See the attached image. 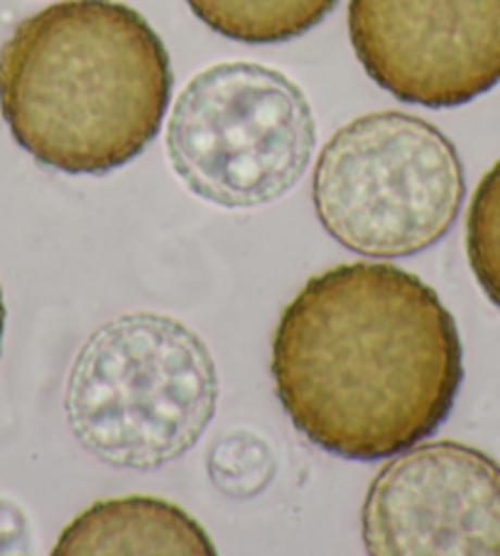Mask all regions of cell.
Masks as SVG:
<instances>
[{"label": "cell", "mask_w": 500, "mask_h": 556, "mask_svg": "<svg viewBox=\"0 0 500 556\" xmlns=\"http://www.w3.org/2000/svg\"><path fill=\"white\" fill-rule=\"evenodd\" d=\"M271 370L297 431L351 462L435 434L464 380L454 316L425 280L386 263L312 277L280 316Z\"/></svg>", "instance_id": "obj_1"}, {"label": "cell", "mask_w": 500, "mask_h": 556, "mask_svg": "<svg viewBox=\"0 0 500 556\" xmlns=\"http://www.w3.org/2000/svg\"><path fill=\"white\" fill-rule=\"evenodd\" d=\"M165 42L130 5L62 0L0 47V113L40 165L105 175L160 132L172 96Z\"/></svg>", "instance_id": "obj_2"}, {"label": "cell", "mask_w": 500, "mask_h": 556, "mask_svg": "<svg viewBox=\"0 0 500 556\" xmlns=\"http://www.w3.org/2000/svg\"><path fill=\"white\" fill-rule=\"evenodd\" d=\"M218 405L207 343L167 314L133 312L99 326L64 390L74 439L105 466L152 471L185 456Z\"/></svg>", "instance_id": "obj_3"}, {"label": "cell", "mask_w": 500, "mask_h": 556, "mask_svg": "<svg viewBox=\"0 0 500 556\" xmlns=\"http://www.w3.org/2000/svg\"><path fill=\"white\" fill-rule=\"evenodd\" d=\"M466 197L445 132L402 111H375L334 132L316 160L312 201L324 231L353 253L408 257L457 224Z\"/></svg>", "instance_id": "obj_4"}, {"label": "cell", "mask_w": 500, "mask_h": 556, "mask_svg": "<svg viewBox=\"0 0 500 556\" xmlns=\"http://www.w3.org/2000/svg\"><path fill=\"white\" fill-rule=\"evenodd\" d=\"M316 121L290 76L255 62L199 72L172 105L167 155L191 194L224 208L273 204L300 185Z\"/></svg>", "instance_id": "obj_5"}, {"label": "cell", "mask_w": 500, "mask_h": 556, "mask_svg": "<svg viewBox=\"0 0 500 556\" xmlns=\"http://www.w3.org/2000/svg\"><path fill=\"white\" fill-rule=\"evenodd\" d=\"M349 35L398 101L454 109L500 84V0H351Z\"/></svg>", "instance_id": "obj_6"}, {"label": "cell", "mask_w": 500, "mask_h": 556, "mask_svg": "<svg viewBox=\"0 0 500 556\" xmlns=\"http://www.w3.org/2000/svg\"><path fill=\"white\" fill-rule=\"evenodd\" d=\"M361 525L375 556H500V464L459 441L410 446L373 478Z\"/></svg>", "instance_id": "obj_7"}, {"label": "cell", "mask_w": 500, "mask_h": 556, "mask_svg": "<svg viewBox=\"0 0 500 556\" xmlns=\"http://www.w3.org/2000/svg\"><path fill=\"white\" fill-rule=\"evenodd\" d=\"M52 554L211 556L216 554V546L204 527L175 503L150 495H128L96 503L84 510L66 525Z\"/></svg>", "instance_id": "obj_8"}, {"label": "cell", "mask_w": 500, "mask_h": 556, "mask_svg": "<svg viewBox=\"0 0 500 556\" xmlns=\"http://www.w3.org/2000/svg\"><path fill=\"white\" fill-rule=\"evenodd\" d=\"M339 0H187L201 23L243 45H275L310 33Z\"/></svg>", "instance_id": "obj_9"}, {"label": "cell", "mask_w": 500, "mask_h": 556, "mask_svg": "<svg viewBox=\"0 0 500 556\" xmlns=\"http://www.w3.org/2000/svg\"><path fill=\"white\" fill-rule=\"evenodd\" d=\"M466 253L480 290L500 309V160L478 181L471 199Z\"/></svg>", "instance_id": "obj_10"}, {"label": "cell", "mask_w": 500, "mask_h": 556, "mask_svg": "<svg viewBox=\"0 0 500 556\" xmlns=\"http://www.w3.org/2000/svg\"><path fill=\"white\" fill-rule=\"evenodd\" d=\"M273 471L275 464L267 444L248 431L224 437L214 454H209V476L221 491L236 497L261 493Z\"/></svg>", "instance_id": "obj_11"}, {"label": "cell", "mask_w": 500, "mask_h": 556, "mask_svg": "<svg viewBox=\"0 0 500 556\" xmlns=\"http://www.w3.org/2000/svg\"><path fill=\"white\" fill-rule=\"evenodd\" d=\"M3 331H5V302H3V292H0V343H3Z\"/></svg>", "instance_id": "obj_12"}]
</instances>
